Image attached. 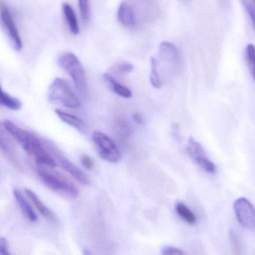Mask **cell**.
I'll use <instances>...</instances> for the list:
<instances>
[{
  "instance_id": "obj_9",
  "label": "cell",
  "mask_w": 255,
  "mask_h": 255,
  "mask_svg": "<svg viewBox=\"0 0 255 255\" xmlns=\"http://www.w3.org/2000/svg\"><path fill=\"white\" fill-rule=\"evenodd\" d=\"M0 19L7 35L11 40L13 48L16 50H20L22 48V42L19 35L16 23L10 14L8 6L4 1H0Z\"/></svg>"
},
{
  "instance_id": "obj_1",
  "label": "cell",
  "mask_w": 255,
  "mask_h": 255,
  "mask_svg": "<svg viewBox=\"0 0 255 255\" xmlns=\"http://www.w3.org/2000/svg\"><path fill=\"white\" fill-rule=\"evenodd\" d=\"M3 124L9 134L21 148L27 154L34 157L37 165L49 168H55L57 166L56 161L46 148L44 140L10 120H4Z\"/></svg>"
},
{
  "instance_id": "obj_8",
  "label": "cell",
  "mask_w": 255,
  "mask_h": 255,
  "mask_svg": "<svg viewBox=\"0 0 255 255\" xmlns=\"http://www.w3.org/2000/svg\"><path fill=\"white\" fill-rule=\"evenodd\" d=\"M44 142L49 152L52 153V155L55 156V158L59 163L60 166L65 172L70 174L74 179H76L78 182L80 183L82 185L89 184V178L79 167L73 164L68 159L66 158L52 143L45 140Z\"/></svg>"
},
{
  "instance_id": "obj_22",
  "label": "cell",
  "mask_w": 255,
  "mask_h": 255,
  "mask_svg": "<svg viewBox=\"0 0 255 255\" xmlns=\"http://www.w3.org/2000/svg\"><path fill=\"white\" fill-rule=\"evenodd\" d=\"M247 59L252 76L255 80V46L249 44L247 48Z\"/></svg>"
},
{
  "instance_id": "obj_5",
  "label": "cell",
  "mask_w": 255,
  "mask_h": 255,
  "mask_svg": "<svg viewBox=\"0 0 255 255\" xmlns=\"http://www.w3.org/2000/svg\"><path fill=\"white\" fill-rule=\"evenodd\" d=\"M92 138L102 159L111 163L121 161L122 157L121 151L109 136L102 132L95 131L93 133Z\"/></svg>"
},
{
  "instance_id": "obj_6",
  "label": "cell",
  "mask_w": 255,
  "mask_h": 255,
  "mask_svg": "<svg viewBox=\"0 0 255 255\" xmlns=\"http://www.w3.org/2000/svg\"><path fill=\"white\" fill-rule=\"evenodd\" d=\"M187 150L191 160L202 170L211 175L217 172L216 165L208 158L202 145L193 137L189 139Z\"/></svg>"
},
{
  "instance_id": "obj_3",
  "label": "cell",
  "mask_w": 255,
  "mask_h": 255,
  "mask_svg": "<svg viewBox=\"0 0 255 255\" xmlns=\"http://www.w3.org/2000/svg\"><path fill=\"white\" fill-rule=\"evenodd\" d=\"M58 63L61 68L70 75L78 91L82 95L86 96L88 94L86 74L78 57L73 52H64L58 58Z\"/></svg>"
},
{
  "instance_id": "obj_13",
  "label": "cell",
  "mask_w": 255,
  "mask_h": 255,
  "mask_svg": "<svg viewBox=\"0 0 255 255\" xmlns=\"http://www.w3.org/2000/svg\"><path fill=\"white\" fill-rule=\"evenodd\" d=\"M118 19L120 23L127 28H133L136 25V18L133 8L126 1H123L118 7Z\"/></svg>"
},
{
  "instance_id": "obj_18",
  "label": "cell",
  "mask_w": 255,
  "mask_h": 255,
  "mask_svg": "<svg viewBox=\"0 0 255 255\" xmlns=\"http://www.w3.org/2000/svg\"><path fill=\"white\" fill-rule=\"evenodd\" d=\"M0 106L11 110L17 111L22 108V102L16 97H12L10 94L4 92L0 85Z\"/></svg>"
},
{
  "instance_id": "obj_16",
  "label": "cell",
  "mask_w": 255,
  "mask_h": 255,
  "mask_svg": "<svg viewBox=\"0 0 255 255\" xmlns=\"http://www.w3.org/2000/svg\"><path fill=\"white\" fill-rule=\"evenodd\" d=\"M55 112L61 121H64L68 125L71 126L73 128L79 130V132L83 133L86 130L85 123L84 122L83 120L81 119L79 117L76 116L73 114L64 112V111L61 110L59 109H55Z\"/></svg>"
},
{
  "instance_id": "obj_10",
  "label": "cell",
  "mask_w": 255,
  "mask_h": 255,
  "mask_svg": "<svg viewBox=\"0 0 255 255\" xmlns=\"http://www.w3.org/2000/svg\"><path fill=\"white\" fill-rule=\"evenodd\" d=\"M234 211L238 221L244 227L255 229V209L254 205L245 198H240L234 203Z\"/></svg>"
},
{
  "instance_id": "obj_23",
  "label": "cell",
  "mask_w": 255,
  "mask_h": 255,
  "mask_svg": "<svg viewBox=\"0 0 255 255\" xmlns=\"http://www.w3.org/2000/svg\"><path fill=\"white\" fill-rule=\"evenodd\" d=\"M241 2L251 17L255 28V0H241Z\"/></svg>"
},
{
  "instance_id": "obj_20",
  "label": "cell",
  "mask_w": 255,
  "mask_h": 255,
  "mask_svg": "<svg viewBox=\"0 0 255 255\" xmlns=\"http://www.w3.org/2000/svg\"><path fill=\"white\" fill-rule=\"evenodd\" d=\"M149 80L150 83L154 88H161L162 82L158 72V63L154 57L150 58Z\"/></svg>"
},
{
  "instance_id": "obj_21",
  "label": "cell",
  "mask_w": 255,
  "mask_h": 255,
  "mask_svg": "<svg viewBox=\"0 0 255 255\" xmlns=\"http://www.w3.org/2000/svg\"><path fill=\"white\" fill-rule=\"evenodd\" d=\"M81 16L84 23L89 22L91 18V8H90V0H78Z\"/></svg>"
},
{
  "instance_id": "obj_29",
  "label": "cell",
  "mask_w": 255,
  "mask_h": 255,
  "mask_svg": "<svg viewBox=\"0 0 255 255\" xmlns=\"http://www.w3.org/2000/svg\"><path fill=\"white\" fill-rule=\"evenodd\" d=\"M221 1L222 4H223V6H227L228 3L230 1V0H220Z\"/></svg>"
},
{
  "instance_id": "obj_11",
  "label": "cell",
  "mask_w": 255,
  "mask_h": 255,
  "mask_svg": "<svg viewBox=\"0 0 255 255\" xmlns=\"http://www.w3.org/2000/svg\"><path fill=\"white\" fill-rule=\"evenodd\" d=\"M159 55L169 70H176L181 67V53L173 43L168 41L160 43Z\"/></svg>"
},
{
  "instance_id": "obj_12",
  "label": "cell",
  "mask_w": 255,
  "mask_h": 255,
  "mask_svg": "<svg viewBox=\"0 0 255 255\" xmlns=\"http://www.w3.org/2000/svg\"><path fill=\"white\" fill-rule=\"evenodd\" d=\"M24 192H25V194L26 195L28 199L31 201L33 205L35 207L37 211L40 213V215L43 216L46 220H48L52 224L56 225V226L59 224V220H58L56 215L40 201L38 196L32 190L25 188L24 189Z\"/></svg>"
},
{
  "instance_id": "obj_2",
  "label": "cell",
  "mask_w": 255,
  "mask_h": 255,
  "mask_svg": "<svg viewBox=\"0 0 255 255\" xmlns=\"http://www.w3.org/2000/svg\"><path fill=\"white\" fill-rule=\"evenodd\" d=\"M37 174L43 184L52 191L70 199H76L79 196L77 187L61 174L41 165H37Z\"/></svg>"
},
{
  "instance_id": "obj_24",
  "label": "cell",
  "mask_w": 255,
  "mask_h": 255,
  "mask_svg": "<svg viewBox=\"0 0 255 255\" xmlns=\"http://www.w3.org/2000/svg\"><path fill=\"white\" fill-rule=\"evenodd\" d=\"M114 70L117 73H121V74H128V73L133 71V66L130 63H120V64H116L115 67H114Z\"/></svg>"
},
{
  "instance_id": "obj_4",
  "label": "cell",
  "mask_w": 255,
  "mask_h": 255,
  "mask_svg": "<svg viewBox=\"0 0 255 255\" xmlns=\"http://www.w3.org/2000/svg\"><path fill=\"white\" fill-rule=\"evenodd\" d=\"M48 98L51 102L59 103L69 109H76L81 106L80 100L74 94L67 82L56 78L48 90Z\"/></svg>"
},
{
  "instance_id": "obj_25",
  "label": "cell",
  "mask_w": 255,
  "mask_h": 255,
  "mask_svg": "<svg viewBox=\"0 0 255 255\" xmlns=\"http://www.w3.org/2000/svg\"><path fill=\"white\" fill-rule=\"evenodd\" d=\"M161 254L163 255H184L185 253L176 247H166L162 249Z\"/></svg>"
},
{
  "instance_id": "obj_17",
  "label": "cell",
  "mask_w": 255,
  "mask_h": 255,
  "mask_svg": "<svg viewBox=\"0 0 255 255\" xmlns=\"http://www.w3.org/2000/svg\"><path fill=\"white\" fill-rule=\"evenodd\" d=\"M62 10L70 32L73 33V34H79V22H78L77 17H76V13H75L73 7L68 3L64 2L62 4Z\"/></svg>"
},
{
  "instance_id": "obj_28",
  "label": "cell",
  "mask_w": 255,
  "mask_h": 255,
  "mask_svg": "<svg viewBox=\"0 0 255 255\" xmlns=\"http://www.w3.org/2000/svg\"><path fill=\"white\" fill-rule=\"evenodd\" d=\"M133 118V121L135 123H136L137 124H143V119H142V116L139 115V113H134L132 116Z\"/></svg>"
},
{
  "instance_id": "obj_7",
  "label": "cell",
  "mask_w": 255,
  "mask_h": 255,
  "mask_svg": "<svg viewBox=\"0 0 255 255\" xmlns=\"http://www.w3.org/2000/svg\"><path fill=\"white\" fill-rule=\"evenodd\" d=\"M0 152L16 170L22 172V164L18 157L16 146L11 139V136L6 130L3 123L0 122Z\"/></svg>"
},
{
  "instance_id": "obj_26",
  "label": "cell",
  "mask_w": 255,
  "mask_h": 255,
  "mask_svg": "<svg viewBox=\"0 0 255 255\" xmlns=\"http://www.w3.org/2000/svg\"><path fill=\"white\" fill-rule=\"evenodd\" d=\"M80 160L82 166H83L85 169L91 170V169H92V168L94 167V160L91 159L90 156L87 155V154H83V155L81 157Z\"/></svg>"
},
{
  "instance_id": "obj_19",
  "label": "cell",
  "mask_w": 255,
  "mask_h": 255,
  "mask_svg": "<svg viewBox=\"0 0 255 255\" xmlns=\"http://www.w3.org/2000/svg\"><path fill=\"white\" fill-rule=\"evenodd\" d=\"M175 210H176L177 214L178 215L184 220L186 223H188L190 225H195L197 221L196 215L193 214V211L186 206L184 204L179 202L177 204L176 207H175Z\"/></svg>"
},
{
  "instance_id": "obj_14",
  "label": "cell",
  "mask_w": 255,
  "mask_h": 255,
  "mask_svg": "<svg viewBox=\"0 0 255 255\" xmlns=\"http://www.w3.org/2000/svg\"><path fill=\"white\" fill-rule=\"evenodd\" d=\"M13 196L16 203L19 205L22 214L25 216V218L31 223H35L37 220V215L35 211L33 209L29 202H28L25 196L22 194V192L18 189H15L13 191Z\"/></svg>"
},
{
  "instance_id": "obj_15",
  "label": "cell",
  "mask_w": 255,
  "mask_h": 255,
  "mask_svg": "<svg viewBox=\"0 0 255 255\" xmlns=\"http://www.w3.org/2000/svg\"><path fill=\"white\" fill-rule=\"evenodd\" d=\"M103 79H104L106 85L112 91H114L115 94L121 96V97H124V98H130V97H131L132 93L130 90L127 88V86H125V85L120 83L112 75L107 73H104L103 74Z\"/></svg>"
},
{
  "instance_id": "obj_27",
  "label": "cell",
  "mask_w": 255,
  "mask_h": 255,
  "mask_svg": "<svg viewBox=\"0 0 255 255\" xmlns=\"http://www.w3.org/2000/svg\"><path fill=\"white\" fill-rule=\"evenodd\" d=\"M0 255H9L10 253L8 252V244L5 238L0 237Z\"/></svg>"
}]
</instances>
